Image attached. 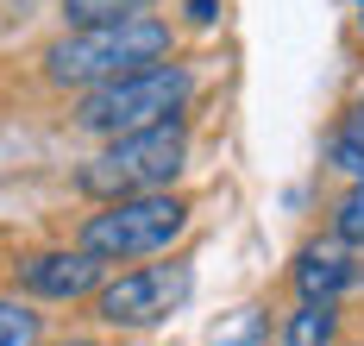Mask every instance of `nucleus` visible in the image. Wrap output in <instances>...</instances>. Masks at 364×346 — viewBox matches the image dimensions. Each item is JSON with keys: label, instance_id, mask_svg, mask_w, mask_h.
Wrapping results in <instances>:
<instances>
[{"label": "nucleus", "instance_id": "423d86ee", "mask_svg": "<svg viewBox=\"0 0 364 346\" xmlns=\"http://www.w3.org/2000/svg\"><path fill=\"white\" fill-rule=\"evenodd\" d=\"M19 283L44 296V303H75V296H88V290H101V258L95 252H38L19 265Z\"/></svg>", "mask_w": 364, "mask_h": 346}, {"label": "nucleus", "instance_id": "4468645a", "mask_svg": "<svg viewBox=\"0 0 364 346\" xmlns=\"http://www.w3.org/2000/svg\"><path fill=\"white\" fill-rule=\"evenodd\" d=\"M63 346H101V340H63Z\"/></svg>", "mask_w": 364, "mask_h": 346}, {"label": "nucleus", "instance_id": "ddd939ff", "mask_svg": "<svg viewBox=\"0 0 364 346\" xmlns=\"http://www.w3.org/2000/svg\"><path fill=\"white\" fill-rule=\"evenodd\" d=\"M188 26L214 32V26H220V0H188Z\"/></svg>", "mask_w": 364, "mask_h": 346}, {"label": "nucleus", "instance_id": "1a4fd4ad", "mask_svg": "<svg viewBox=\"0 0 364 346\" xmlns=\"http://www.w3.org/2000/svg\"><path fill=\"white\" fill-rule=\"evenodd\" d=\"M333 340V303H301L289 321V346H327Z\"/></svg>", "mask_w": 364, "mask_h": 346}, {"label": "nucleus", "instance_id": "9b49d317", "mask_svg": "<svg viewBox=\"0 0 364 346\" xmlns=\"http://www.w3.org/2000/svg\"><path fill=\"white\" fill-rule=\"evenodd\" d=\"M38 340V315L26 303H0V346H32Z\"/></svg>", "mask_w": 364, "mask_h": 346}, {"label": "nucleus", "instance_id": "f257e3e1", "mask_svg": "<svg viewBox=\"0 0 364 346\" xmlns=\"http://www.w3.org/2000/svg\"><path fill=\"white\" fill-rule=\"evenodd\" d=\"M170 57V19L157 13H119V19H95V26H75L44 51V76L57 88H95L113 82L126 70H145Z\"/></svg>", "mask_w": 364, "mask_h": 346}, {"label": "nucleus", "instance_id": "f03ea898", "mask_svg": "<svg viewBox=\"0 0 364 346\" xmlns=\"http://www.w3.org/2000/svg\"><path fill=\"white\" fill-rule=\"evenodd\" d=\"M195 95V76L182 63H145V70H126L113 82H95L75 108V126L82 132H101V139H119V132H139V126H157V120H176Z\"/></svg>", "mask_w": 364, "mask_h": 346}, {"label": "nucleus", "instance_id": "0eeeda50", "mask_svg": "<svg viewBox=\"0 0 364 346\" xmlns=\"http://www.w3.org/2000/svg\"><path fill=\"white\" fill-rule=\"evenodd\" d=\"M346 283H352V265H346V252H333V246H308V252L295 258V290H301V303H333Z\"/></svg>", "mask_w": 364, "mask_h": 346}, {"label": "nucleus", "instance_id": "9d476101", "mask_svg": "<svg viewBox=\"0 0 364 346\" xmlns=\"http://www.w3.org/2000/svg\"><path fill=\"white\" fill-rule=\"evenodd\" d=\"M151 0H63V19L70 26H95V19H119V13H139Z\"/></svg>", "mask_w": 364, "mask_h": 346}, {"label": "nucleus", "instance_id": "7ed1b4c3", "mask_svg": "<svg viewBox=\"0 0 364 346\" xmlns=\"http://www.w3.org/2000/svg\"><path fill=\"white\" fill-rule=\"evenodd\" d=\"M188 227V201L164 189L145 195H113L101 214L82 221V252H95L101 265H119V258H157L170 252Z\"/></svg>", "mask_w": 364, "mask_h": 346}, {"label": "nucleus", "instance_id": "20e7f679", "mask_svg": "<svg viewBox=\"0 0 364 346\" xmlns=\"http://www.w3.org/2000/svg\"><path fill=\"white\" fill-rule=\"evenodd\" d=\"M188 157V126L182 120H157L139 132H119L107 139V152L82 170V189L113 201V195H145V189H170Z\"/></svg>", "mask_w": 364, "mask_h": 346}, {"label": "nucleus", "instance_id": "f8f14e48", "mask_svg": "<svg viewBox=\"0 0 364 346\" xmlns=\"http://www.w3.org/2000/svg\"><path fill=\"white\" fill-rule=\"evenodd\" d=\"M333 233H339V239H352V246H364V183L346 195V201H339V214H333Z\"/></svg>", "mask_w": 364, "mask_h": 346}, {"label": "nucleus", "instance_id": "39448f33", "mask_svg": "<svg viewBox=\"0 0 364 346\" xmlns=\"http://www.w3.org/2000/svg\"><path fill=\"white\" fill-rule=\"evenodd\" d=\"M188 290H195V271L182 265V258H170V265H139V271H126L119 283H101L95 290V315L107 327H157V321H170L188 303Z\"/></svg>", "mask_w": 364, "mask_h": 346}, {"label": "nucleus", "instance_id": "6e6552de", "mask_svg": "<svg viewBox=\"0 0 364 346\" xmlns=\"http://www.w3.org/2000/svg\"><path fill=\"white\" fill-rule=\"evenodd\" d=\"M333 170H346L352 183H364V108L339 120V132H333Z\"/></svg>", "mask_w": 364, "mask_h": 346}]
</instances>
